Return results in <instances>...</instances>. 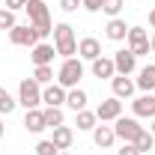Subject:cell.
<instances>
[{
  "label": "cell",
  "instance_id": "5b68a950",
  "mask_svg": "<svg viewBox=\"0 0 155 155\" xmlns=\"http://www.w3.org/2000/svg\"><path fill=\"white\" fill-rule=\"evenodd\" d=\"M114 134L122 140V143H134L137 137H140V131H143V125L137 122L134 116H119V119H114Z\"/></svg>",
  "mask_w": 155,
  "mask_h": 155
},
{
  "label": "cell",
  "instance_id": "4316f807",
  "mask_svg": "<svg viewBox=\"0 0 155 155\" xmlns=\"http://www.w3.org/2000/svg\"><path fill=\"white\" fill-rule=\"evenodd\" d=\"M15 104H18V101H15V98L9 96V93H6V90H3V87H0V114H12V110H15Z\"/></svg>",
  "mask_w": 155,
  "mask_h": 155
},
{
  "label": "cell",
  "instance_id": "9c48e42d",
  "mask_svg": "<svg viewBox=\"0 0 155 155\" xmlns=\"http://www.w3.org/2000/svg\"><path fill=\"white\" fill-rule=\"evenodd\" d=\"M54 54H57V48H54V45H45V42H39V45L30 48V60H33L36 66H51Z\"/></svg>",
  "mask_w": 155,
  "mask_h": 155
},
{
  "label": "cell",
  "instance_id": "2e32d148",
  "mask_svg": "<svg viewBox=\"0 0 155 155\" xmlns=\"http://www.w3.org/2000/svg\"><path fill=\"white\" fill-rule=\"evenodd\" d=\"M24 128H27V131H33V134L45 131V114H42L39 107L27 110V116H24Z\"/></svg>",
  "mask_w": 155,
  "mask_h": 155
},
{
  "label": "cell",
  "instance_id": "603a6c76",
  "mask_svg": "<svg viewBox=\"0 0 155 155\" xmlns=\"http://www.w3.org/2000/svg\"><path fill=\"white\" fill-rule=\"evenodd\" d=\"M42 114H45V128H57V125H63V110H60V107H45Z\"/></svg>",
  "mask_w": 155,
  "mask_h": 155
},
{
  "label": "cell",
  "instance_id": "83f0119b",
  "mask_svg": "<svg viewBox=\"0 0 155 155\" xmlns=\"http://www.w3.org/2000/svg\"><path fill=\"white\" fill-rule=\"evenodd\" d=\"M15 27V12H9L6 6L0 9V30H12Z\"/></svg>",
  "mask_w": 155,
  "mask_h": 155
},
{
  "label": "cell",
  "instance_id": "5bb4252c",
  "mask_svg": "<svg viewBox=\"0 0 155 155\" xmlns=\"http://www.w3.org/2000/svg\"><path fill=\"white\" fill-rule=\"evenodd\" d=\"M78 54H81V60H93L96 57H101V45H98V39H93V36H87V39H81L78 42Z\"/></svg>",
  "mask_w": 155,
  "mask_h": 155
},
{
  "label": "cell",
  "instance_id": "4fadbf2b",
  "mask_svg": "<svg viewBox=\"0 0 155 155\" xmlns=\"http://www.w3.org/2000/svg\"><path fill=\"white\" fill-rule=\"evenodd\" d=\"M110 87H114V96H116V98H128L131 93H134L137 84H134L128 75H114V78H110Z\"/></svg>",
  "mask_w": 155,
  "mask_h": 155
},
{
  "label": "cell",
  "instance_id": "6da1fadb",
  "mask_svg": "<svg viewBox=\"0 0 155 155\" xmlns=\"http://www.w3.org/2000/svg\"><path fill=\"white\" fill-rule=\"evenodd\" d=\"M27 15H30V24H33V30L39 33V39L48 36V33H54V24H51V12H48V6L42 3V0H27Z\"/></svg>",
  "mask_w": 155,
  "mask_h": 155
},
{
  "label": "cell",
  "instance_id": "e575fe53",
  "mask_svg": "<svg viewBox=\"0 0 155 155\" xmlns=\"http://www.w3.org/2000/svg\"><path fill=\"white\" fill-rule=\"evenodd\" d=\"M149 24H152V27H155V9H152V12H149Z\"/></svg>",
  "mask_w": 155,
  "mask_h": 155
},
{
  "label": "cell",
  "instance_id": "e0dca14e",
  "mask_svg": "<svg viewBox=\"0 0 155 155\" xmlns=\"http://www.w3.org/2000/svg\"><path fill=\"white\" fill-rule=\"evenodd\" d=\"M93 140H96V146L107 149V146H114L116 134H114V128H110V125H96V128H93Z\"/></svg>",
  "mask_w": 155,
  "mask_h": 155
},
{
  "label": "cell",
  "instance_id": "7c38bea8",
  "mask_svg": "<svg viewBox=\"0 0 155 155\" xmlns=\"http://www.w3.org/2000/svg\"><path fill=\"white\" fill-rule=\"evenodd\" d=\"M114 66H116V75H131L137 66V57L131 51H116L114 54Z\"/></svg>",
  "mask_w": 155,
  "mask_h": 155
},
{
  "label": "cell",
  "instance_id": "f1b7e54d",
  "mask_svg": "<svg viewBox=\"0 0 155 155\" xmlns=\"http://www.w3.org/2000/svg\"><path fill=\"white\" fill-rule=\"evenodd\" d=\"M36 155H60V149L54 146V140H42L36 143Z\"/></svg>",
  "mask_w": 155,
  "mask_h": 155
},
{
  "label": "cell",
  "instance_id": "d6986e66",
  "mask_svg": "<svg viewBox=\"0 0 155 155\" xmlns=\"http://www.w3.org/2000/svg\"><path fill=\"white\" fill-rule=\"evenodd\" d=\"M96 119H98V116L93 114V110H87V107H84V110H78V114H75L78 131H93V128H96Z\"/></svg>",
  "mask_w": 155,
  "mask_h": 155
},
{
  "label": "cell",
  "instance_id": "1f68e13d",
  "mask_svg": "<svg viewBox=\"0 0 155 155\" xmlns=\"http://www.w3.org/2000/svg\"><path fill=\"white\" fill-rule=\"evenodd\" d=\"M116 155H140V152H137V146H134V143H122V149H119Z\"/></svg>",
  "mask_w": 155,
  "mask_h": 155
},
{
  "label": "cell",
  "instance_id": "30bf717a",
  "mask_svg": "<svg viewBox=\"0 0 155 155\" xmlns=\"http://www.w3.org/2000/svg\"><path fill=\"white\" fill-rule=\"evenodd\" d=\"M131 110H134V116H149V119H152L155 116V96L152 93L137 96L134 101H131Z\"/></svg>",
  "mask_w": 155,
  "mask_h": 155
},
{
  "label": "cell",
  "instance_id": "74e56055",
  "mask_svg": "<svg viewBox=\"0 0 155 155\" xmlns=\"http://www.w3.org/2000/svg\"><path fill=\"white\" fill-rule=\"evenodd\" d=\"M60 155H69V152H60Z\"/></svg>",
  "mask_w": 155,
  "mask_h": 155
},
{
  "label": "cell",
  "instance_id": "d590c367",
  "mask_svg": "<svg viewBox=\"0 0 155 155\" xmlns=\"http://www.w3.org/2000/svg\"><path fill=\"white\" fill-rule=\"evenodd\" d=\"M3 131H6V125H3V119H0V137H3Z\"/></svg>",
  "mask_w": 155,
  "mask_h": 155
},
{
  "label": "cell",
  "instance_id": "484cf974",
  "mask_svg": "<svg viewBox=\"0 0 155 155\" xmlns=\"http://www.w3.org/2000/svg\"><path fill=\"white\" fill-rule=\"evenodd\" d=\"M122 6H125V0H101V12L110 15V18H119Z\"/></svg>",
  "mask_w": 155,
  "mask_h": 155
},
{
  "label": "cell",
  "instance_id": "ba28073f",
  "mask_svg": "<svg viewBox=\"0 0 155 155\" xmlns=\"http://www.w3.org/2000/svg\"><path fill=\"white\" fill-rule=\"evenodd\" d=\"M96 116L101 119V122H114V119H119V116H122V101H119L116 96L104 98V101L96 107Z\"/></svg>",
  "mask_w": 155,
  "mask_h": 155
},
{
  "label": "cell",
  "instance_id": "44dd1931",
  "mask_svg": "<svg viewBox=\"0 0 155 155\" xmlns=\"http://www.w3.org/2000/svg\"><path fill=\"white\" fill-rule=\"evenodd\" d=\"M51 140H54V146H57V149H69V146H72V140H75V134H72V128H66V125H57Z\"/></svg>",
  "mask_w": 155,
  "mask_h": 155
},
{
  "label": "cell",
  "instance_id": "d4e9b609",
  "mask_svg": "<svg viewBox=\"0 0 155 155\" xmlns=\"http://www.w3.org/2000/svg\"><path fill=\"white\" fill-rule=\"evenodd\" d=\"M33 81H36L39 87H42V84L48 87V84L54 81V69H51V66H36V72H33Z\"/></svg>",
  "mask_w": 155,
  "mask_h": 155
},
{
  "label": "cell",
  "instance_id": "f546056e",
  "mask_svg": "<svg viewBox=\"0 0 155 155\" xmlns=\"http://www.w3.org/2000/svg\"><path fill=\"white\" fill-rule=\"evenodd\" d=\"M78 6H84V0H60V9L63 12H75Z\"/></svg>",
  "mask_w": 155,
  "mask_h": 155
},
{
  "label": "cell",
  "instance_id": "7402d4cb",
  "mask_svg": "<svg viewBox=\"0 0 155 155\" xmlns=\"http://www.w3.org/2000/svg\"><path fill=\"white\" fill-rule=\"evenodd\" d=\"M87 101H90V98H87V93H84V90H69V93H66V104H69V107H72V110H84V107H87Z\"/></svg>",
  "mask_w": 155,
  "mask_h": 155
},
{
  "label": "cell",
  "instance_id": "8fae6325",
  "mask_svg": "<svg viewBox=\"0 0 155 155\" xmlns=\"http://www.w3.org/2000/svg\"><path fill=\"white\" fill-rule=\"evenodd\" d=\"M42 104H48V107L66 104V90H63L60 84H48V87L42 90Z\"/></svg>",
  "mask_w": 155,
  "mask_h": 155
},
{
  "label": "cell",
  "instance_id": "d6a6232c",
  "mask_svg": "<svg viewBox=\"0 0 155 155\" xmlns=\"http://www.w3.org/2000/svg\"><path fill=\"white\" fill-rule=\"evenodd\" d=\"M27 6V0H6V9L9 12H15V9H24Z\"/></svg>",
  "mask_w": 155,
  "mask_h": 155
},
{
  "label": "cell",
  "instance_id": "9a60e30c",
  "mask_svg": "<svg viewBox=\"0 0 155 155\" xmlns=\"http://www.w3.org/2000/svg\"><path fill=\"white\" fill-rule=\"evenodd\" d=\"M104 33H107L110 42H122V39L128 36V24H125L122 18H110V21H107V27H104Z\"/></svg>",
  "mask_w": 155,
  "mask_h": 155
},
{
  "label": "cell",
  "instance_id": "8992f818",
  "mask_svg": "<svg viewBox=\"0 0 155 155\" xmlns=\"http://www.w3.org/2000/svg\"><path fill=\"white\" fill-rule=\"evenodd\" d=\"M128 51L134 54V57H143V54H152L149 51V36H146V30L143 27H128Z\"/></svg>",
  "mask_w": 155,
  "mask_h": 155
},
{
  "label": "cell",
  "instance_id": "3957f363",
  "mask_svg": "<svg viewBox=\"0 0 155 155\" xmlns=\"http://www.w3.org/2000/svg\"><path fill=\"white\" fill-rule=\"evenodd\" d=\"M81 78H84V63H81V60H75V57L63 60V66H60V75H57L60 87H63V90H75Z\"/></svg>",
  "mask_w": 155,
  "mask_h": 155
},
{
  "label": "cell",
  "instance_id": "7a4b0ae2",
  "mask_svg": "<svg viewBox=\"0 0 155 155\" xmlns=\"http://www.w3.org/2000/svg\"><path fill=\"white\" fill-rule=\"evenodd\" d=\"M54 48H57V54L63 57H75L78 54V42H75V30L69 27V24H57L54 27Z\"/></svg>",
  "mask_w": 155,
  "mask_h": 155
},
{
  "label": "cell",
  "instance_id": "ffe728a7",
  "mask_svg": "<svg viewBox=\"0 0 155 155\" xmlns=\"http://www.w3.org/2000/svg\"><path fill=\"white\" fill-rule=\"evenodd\" d=\"M137 87H140L143 93H152V90H155V66H152V63L140 69V78H137Z\"/></svg>",
  "mask_w": 155,
  "mask_h": 155
},
{
  "label": "cell",
  "instance_id": "8d00e7d4",
  "mask_svg": "<svg viewBox=\"0 0 155 155\" xmlns=\"http://www.w3.org/2000/svg\"><path fill=\"white\" fill-rule=\"evenodd\" d=\"M152 134H155V116H152Z\"/></svg>",
  "mask_w": 155,
  "mask_h": 155
},
{
  "label": "cell",
  "instance_id": "cb8c5ba5",
  "mask_svg": "<svg viewBox=\"0 0 155 155\" xmlns=\"http://www.w3.org/2000/svg\"><path fill=\"white\" fill-rule=\"evenodd\" d=\"M134 146H137V152L143 155V152H149V149H155V134H149L146 128L140 131V137L134 140Z\"/></svg>",
  "mask_w": 155,
  "mask_h": 155
},
{
  "label": "cell",
  "instance_id": "4dcf8cb0",
  "mask_svg": "<svg viewBox=\"0 0 155 155\" xmlns=\"http://www.w3.org/2000/svg\"><path fill=\"white\" fill-rule=\"evenodd\" d=\"M84 9L87 12H101V0H84Z\"/></svg>",
  "mask_w": 155,
  "mask_h": 155
},
{
  "label": "cell",
  "instance_id": "52a82bcc",
  "mask_svg": "<svg viewBox=\"0 0 155 155\" xmlns=\"http://www.w3.org/2000/svg\"><path fill=\"white\" fill-rule=\"evenodd\" d=\"M9 39H12V45H24V48L39 45V33L33 30V24H15L9 30Z\"/></svg>",
  "mask_w": 155,
  "mask_h": 155
},
{
  "label": "cell",
  "instance_id": "836d02e7",
  "mask_svg": "<svg viewBox=\"0 0 155 155\" xmlns=\"http://www.w3.org/2000/svg\"><path fill=\"white\" fill-rule=\"evenodd\" d=\"M149 51H152V54H155V33H152V36H149Z\"/></svg>",
  "mask_w": 155,
  "mask_h": 155
},
{
  "label": "cell",
  "instance_id": "ac0fdd59",
  "mask_svg": "<svg viewBox=\"0 0 155 155\" xmlns=\"http://www.w3.org/2000/svg\"><path fill=\"white\" fill-rule=\"evenodd\" d=\"M93 75L96 78H114L116 75V66L110 57H96L93 60Z\"/></svg>",
  "mask_w": 155,
  "mask_h": 155
},
{
  "label": "cell",
  "instance_id": "277c9868",
  "mask_svg": "<svg viewBox=\"0 0 155 155\" xmlns=\"http://www.w3.org/2000/svg\"><path fill=\"white\" fill-rule=\"evenodd\" d=\"M18 104H24L27 110H33L42 104V90H39V84L33 78H24L18 84Z\"/></svg>",
  "mask_w": 155,
  "mask_h": 155
}]
</instances>
